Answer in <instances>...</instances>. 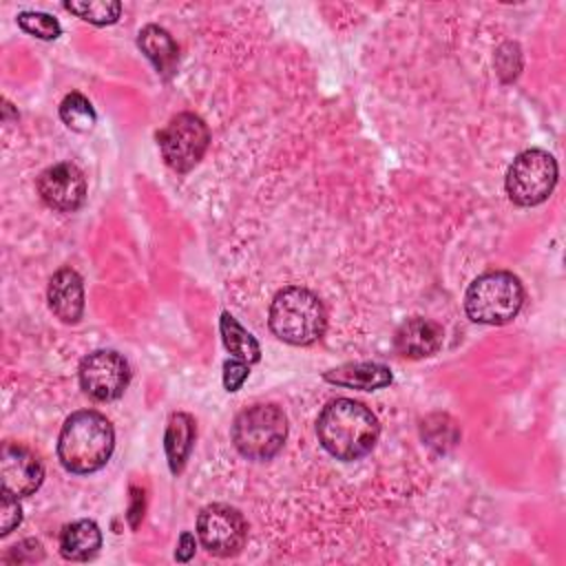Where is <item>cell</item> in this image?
<instances>
[{
  "mask_svg": "<svg viewBox=\"0 0 566 566\" xmlns=\"http://www.w3.org/2000/svg\"><path fill=\"white\" fill-rule=\"evenodd\" d=\"M378 433V418L369 407L352 398L327 402L316 420V436L323 449L345 462L367 455L376 447Z\"/></svg>",
  "mask_w": 566,
  "mask_h": 566,
  "instance_id": "cell-1",
  "label": "cell"
},
{
  "mask_svg": "<svg viewBox=\"0 0 566 566\" xmlns=\"http://www.w3.org/2000/svg\"><path fill=\"white\" fill-rule=\"evenodd\" d=\"M115 447V431L106 416L93 409L71 413L57 438V458L71 473L86 475L102 469Z\"/></svg>",
  "mask_w": 566,
  "mask_h": 566,
  "instance_id": "cell-2",
  "label": "cell"
},
{
  "mask_svg": "<svg viewBox=\"0 0 566 566\" xmlns=\"http://www.w3.org/2000/svg\"><path fill=\"white\" fill-rule=\"evenodd\" d=\"M268 321L272 334L290 345H312L327 327L321 298L301 285H290L274 294Z\"/></svg>",
  "mask_w": 566,
  "mask_h": 566,
  "instance_id": "cell-3",
  "label": "cell"
},
{
  "mask_svg": "<svg viewBox=\"0 0 566 566\" xmlns=\"http://www.w3.org/2000/svg\"><path fill=\"white\" fill-rule=\"evenodd\" d=\"M524 303V287L513 272L493 270L480 274L464 294V310L473 323L504 325Z\"/></svg>",
  "mask_w": 566,
  "mask_h": 566,
  "instance_id": "cell-4",
  "label": "cell"
},
{
  "mask_svg": "<svg viewBox=\"0 0 566 566\" xmlns=\"http://www.w3.org/2000/svg\"><path fill=\"white\" fill-rule=\"evenodd\" d=\"M230 436L243 458L265 462L283 449L287 438V418L276 405H252L234 418Z\"/></svg>",
  "mask_w": 566,
  "mask_h": 566,
  "instance_id": "cell-5",
  "label": "cell"
},
{
  "mask_svg": "<svg viewBox=\"0 0 566 566\" xmlns=\"http://www.w3.org/2000/svg\"><path fill=\"white\" fill-rule=\"evenodd\" d=\"M557 184V161L542 148L520 153L509 166L504 188L513 203L537 206L548 199Z\"/></svg>",
  "mask_w": 566,
  "mask_h": 566,
  "instance_id": "cell-6",
  "label": "cell"
},
{
  "mask_svg": "<svg viewBox=\"0 0 566 566\" xmlns=\"http://www.w3.org/2000/svg\"><path fill=\"white\" fill-rule=\"evenodd\" d=\"M157 144L164 161L175 172H188L208 150L210 130L199 115L179 113L157 133Z\"/></svg>",
  "mask_w": 566,
  "mask_h": 566,
  "instance_id": "cell-7",
  "label": "cell"
},
{
  "mask_svg": "<svg viewBox=\"0 0 566 566\" xmlns=\"http://www.w3.org/2000/svg\"><path fill=\"white\" fill-rule=\"evenodd\" d=\"M197 535L210 555L232 557L245 544L248 522L230 504H208L197 515Z\"/></svg>",
  "mask_w": 566,
  "mask_h": 566,
  "instance_id": "cell-8",
  "label": "cell"
},
{
  "mask_svg": "<svg viewBox=\"0 0 566 566\" xmlns=\"http://www.w3.org/2000/svg\"><path fill=\"white\" fill-rule=\"evenodd\" d=\"M128 363L113 349H97L84 356L80 363V387L88 398L97 402L119 398L128 387Z\"/></svg>",
  "mask_w": 566,
  "mask_h": 566,
  "instance_id": "cell-9",
  "label": "cell"
},
{
  "mask_svg": "<svg viewBox=\"0 0 566 566\" xmlns=\"http://www.w3.org/2000/svg\"><path fill=\"white\" fill-rule=\"evenodd\" d=\"M38 195L57 212H75L86 199V179L71 161L53 164L40 172Z\"/></svg>",
  "mask_w": 566,
  "mask_h": 566,
  "instance_id": "cell-10",
  "label": "cell"
},
{
  "mask_svg": "<svg viewBox=\"0 0 566 566\" xmlns=\"http://www.w3.org/2000/svg\"><path fill=\"white\" fill-rule=\"evenodd\" d=\"M0 478L2 491H9L15 497H24L40 489L44 480V467L31 449L18 442H4L0 451Z\"/></svg>",
  "mask_w": 566,
  "mask_h": 566,
  "instance_id": "cell-11",
  "label": "cell"
},
{
  "mask_svg": "<svg viewBox=\"0 0 566 566\" xmlns=\"http://www.w3.org/2000/svg\"><path fill=\"white\" fill-rule=\"evenodd\" d=\"M46 301L51 312L62 323H77L84 312V283L73 268H60L46 287Z\"/></svg>",
  "mask_w": 566,
  "mask_h": 566,
  "instance_id": "cell-12",
  "label": "cell"
},
{
  "mask_svg": "<svg viewBox=\"0 0 566 566\" xmlns=\"http://www.w3.org/2000/svg\"><path fill=\"white\" fill-rule=\"evenodd\" d=\"M442 336V327L436 321L413 316L396 329L394 345L396 352L405 358H424L440 349Z\"/></svg>",
  "mask_w": 566,
  "mask_h": 566,
  "instance_id": "cell-13",
  "label": "cell"
},
{
  "mask_svg": "<svg viewBox=\"0 0 566 566\" xmlns=\"http://www.w3.org/2000/svg\"><path fill=\"white\" fill-rule=\"evenodd\" d=\"M323 378L338 387L374 391V389H382V387L391 385L394 376H391L389 367L380 365V363H347V365L325 371Z\"/></svg>",
  "mask_w": 566,
  "mask_h": 566,
  "instance_id": "cell-14",
  "label": "cell"
},
{
  "mask_svg": "<svg viewBox=\"0 0 566 566\" xmlns=\"http://www.w3.org/2000/svg\"><path fill=\"white\" fill-rule=\"evenodd\" d=\"M195 436H197V427H195V418L190 413L175 411L168 418L164 449H166L168 467L172 473H181V469L186 467V460L195 444Z\"/></svg>",
  "mask_w": 566,
  "mask_h": 566,
  "instance_id": "cell-15",
  "label": "cell"
},
{
  "mask_svg": "<svg viewBox=\"0 0 566 566\" xmlns=\"http://www.w3.org/2000/svg\"><path fill=\"white\" fill-rule=\"evenodd\" d=\"M102 546V531L93 520H77L62 528L60 553L71 562H86L97 555Z\"/></svg>",
  "mask_w": 566,
  "mask_h": 566,
  "instance_id": "cell-16",
  "label": "cell"
},
{
  "mask_svg": "<svg viewBox=\"0 0 566 566\" xmlns=\"http://www.w3.org/2000/svg\"><path fill=\"white\" fill-rule=\"evenodd\" d=\"M137 44H139L142 53L155 64V69L161 77L168 80L175 73V66L179 60V49L166 29H161L157 24H146L139 31Z\"/></svg>",
  "mask_w": 566,
  "mask_h": 566,
  "instance_id": "cell-17",
  "label": "cell"
},
{
  "mask_svg": "<svg viewBox=\"0 0 566 566\" xmlns=\"http://www.w3.org/2000/svg\"><path fill=\"white\" fill-rule=\"evenodd\" d=\"M219 332H221L223 347L230 352L232 358L243 360L248 365L261 360V347H259L256 338L248 329H243V325L230 312L221 314Z\"/></svg>",
  "mask_w": 566,
  "mask_h": 566,
  "instance_id": "cell-18",
  "label": "cell"
},
{
  "mask_svg": "<svg viewBox=\"0 0 566 566\" xmlns=\"http://www.w3.org/2000/svg\"><path fill=\"white\" fill-rule=\"evenodd\" d=\"M64 9L97 27L117 22L122 13V4L115 0H80V2L71 0V2H64Z\"/></svg>",
  "mask_w": 566,
  "mask_h": 566,
  "instance_id": "cell-19",
  "label": "cell"
},
{
  "mask_svg": "<svg viewBox=\"0 0 566 566\" xmlns=\"http://www.w3.org/2000/svg\"><path fill=\"white\" fill-rule=\"evenodd\" d=\"M60 119L77 133H86L93 128L97 115L91 102L82 93H69L60 104Z\"/></svg>",
  "mask_w": 566,
  "mask_h": 566,
  "instance_id": "cell-20",
  "label": "cell"
},
{
  "mask_svg": "<svg viewBox=\"0 0 566 566\" xmlns=\"http://www.w3.org/2000/svg\"><path fill=\"white\" fill-rule=\"evenodd\" d=\"M18 24L22 31H27L29 35H35L40 40H55L62 33L60 22L42 11H22L18 15Z\"/></svg>",
  "mask_w": 566,
  "mask_h": 566,
  "instance_id": "cell-21",
  "label": "cell"
},
{
  "mask_svg": "<svg viewBox=\"0 0 566 566\" xmlns=\"http://www.w3.org/2000/svg\"><path fill=\"white\" fill-rule=\"evenodd\" d=\"M22 522V506L15 495L9 491H2L0 502V535H9L18 524Z\"/></svg>",
  "mask_w": 566,
  "mask_h": 566,
  "instance_id": "cell-22",
  "label": "cell"
},
{
  "mask_svg": "<svg viewBox=\"0 0 566 566\" xmlns=\"http://www.w3.org/2000/svg\"><path fill=\"white\" fill-rule=\"evenodd\" d=\"M250 374V365L243 363V360H237V358H228L223 363V387L228 391H237L241 389V385L245 382Z\"/></svg>",
  "mask_w": 566,
  "mask_h": 566,
  "instance_id": "cell-23",
  "label": "cell"
},
{
  "mask_svg": "<svg viewBox=\"0 0 566 566\" xmlns=\"http://www.w3.org/2000/svg\"><path fill=\"white\" fill-rule=\"evenodd\" d=\"M195 548H197V544H195V535L192 533H181V537H179V546H177V553H175V557H177V562H188L192 555H195Z\"/></svg>",
  "mask_w": 566,
  "mask_h": 566,
  "instance_id": "cell-24",
  "label": "cell"
},
{
  "mask_svg": "<svg viewBox=\"0 0 566 566\" xmlns=\"http://www.w3.org/2000/svg\"><path fill=\"white\" fill-rule=\"evenodd\" d=\"M133 491V504H130V513H128V517H130V526H137V522H139V517L144 515L142 511H144V493L139 491V489H130Z\"/></svg>",
  "mask_w": 566,
  "mask_h": 566,
  "instance_id": "cell-25",
  "label": "cell"
}]
</instances>
